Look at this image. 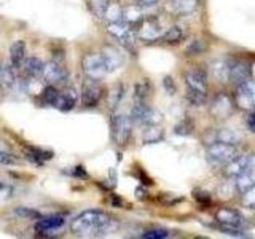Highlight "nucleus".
<instances>
[{
	"instance_id": "16",
	"label": "nucleus",
	"mask_w": 255,
	"mask_h": 239,
	"mask_svg": "<svg viewBox=\"0 0 255 239\" xmlns=\"http://www.w3.org/2000/svg\"><path fill=\"white\" fill-rule=\"evenodd\" d=\"M231 109H233V104H231V99L228 98V94L220 93L214 98L211 112L214 115L222 118V117H227L228 114H231Z\"/></svg>"
},
{
	"instance_id": "24",
	"label": "nucleus",
	"mask_w": 255,
	"mask_h": 239,
	"mask_svg": "<svg viewBox=\"0 0 255 239\" xmlns=\"http://www.w3.org/2000/svg\"><path fill=\"white\" fill-rule=\"evenodd\" d=\"M163 139V129L158 124H148L142 132V142L143 143H156Z\"/></svg>"
},
{
	"instance_id": "14",
	"label": "nucleus",
	"mask_w": 255,
	"mask_h": 239,
	"mask_svg": "<svg viewBox=\"0 0 255 239\" xmlns=\"http://www.w3.org/2000/svg\"><path fill=\"white\" fill-rule=\"evenodd\" d=\"M215 220L223 227L243 228V225H244V220L241 215H239V212L235 209H230V207H220L217 214H215Z\"/></svg>"
},
{
	"instance_id": "27",
	"label": "nucleus",
	"mask_w": 255,
	"mask_h": 239,
	"mask_svg": "<svg viewBox=\"0 0 255 239\" xmlns=\"http://www.w3.org/2000/svg\"><path fill=\"white\" fill-rule=\"evenodd\" d=\"M185 99L191 104V106L201 107V106H206V102H207V93L191 90V88H185Z\"/></svg>"
},
{
	"instance_id": "15",
	"label": "nucleus",
	"mask_w": 255,
	"mask_h": 239,
	"mask_svg": "<svg viewBox=\"0 0 255 239\" xmlns=\"http://www.w3.org/2000/svg\"><path fill=\"white\" fill-rule=\"evenodd\" d=\"M251 75H252V67L247 62H243V61L235 62L228 70V78L236 86L243 85L244 82H247V80H251Z\"/></svg>"
},
{
	"instance_id": "29",
	"label": "nucleus",
	"mask_w": 255,
	"mask_h": 239,
	"mask_svg": "<svg viewBox=\"0 0 255 239\" xmlns=\"http://www.w3.org/2000/svg\"><path fill=\"white\" fill-rule=\"evenodd\" d=\"M59 96H61V91L58 88L50 85V86H46L42 93V102L48 107H56V104L59 101Z\"/></svg>"
},
{
	"instance_id": "43",
	"label": "nucleus",
	"mask_w": 255,
	"mask_h": 239,
	"mask_svg": "<svg viewBox=\"0 0 255 239\" xmlns=\"http://www.w3.org/2000/svg\"><path fill=\"white\" fill-rule=\"evenodd\" d=\"M163 85H164V90L169 93V94H174L175 93V83H174V80L171 77H166L163 80Z\"/></svg>"
},
{
	"instance_id": "37",
	"label": "nucleus",
	"mask_w": 255,
	"mask_h": 239,
	"mask_svg": "<svg viewBox=\"0 0 255 239\" xmlns=\"http://www.w3.org/2000/svg\"><path fill=\"white\" fill-rule=\"evenodd\" d=\"M14 72L10 66H2L0 69V83L5 85V86H11L14 83Z\"/></svg>"
},
{
	"instance_id": "12",
	"label": "nucleus",
	"mask_w": 255,
	"mask_h": 239,
	"mask_svg": "<svg viewBox=\"0 0 255 239\" xmlns=\"http://www.w3.org/2000/svg\"><path fill=\"white\" fill-rule=\"evenodd\" d=\"M238 106L241 109H252L255 106V80H247L238 86Z\"/></svg>"
},
{
	"instance_id": "11",
	"label": "nucleus",
	"mask_w": 255,
	"mask_h": 239,
	"mask_svg": "<svg viewBox=\"0 0 255 239\" xmlns=\"http://www.w3.org/2000/svg\"><path fill=\"white\" fill-rule=\"evenodd\" d=\"M43 78H45V82H48L50 85L56 86V85H61L66 82V78H67V70L64 69L61 64L58 62H46L45 66H43Z\"/></svg>"
},
{
	"instance_id": "47",
	"label": "nucleus",
	"mask_w": 255,
	"mask_h": 239,
	"mask_svg": "<svg viewBox=\"0 0 255 239\" xmlns=\"http://www.w3.org/2000/svg\"><path fill=\"white\" fill-rule=\"evenodd\" d=\"M0 69H2V64H0Z\"/></svg>"
},
{
	"instance_id": "18",
	"label": "nucleus",
	"mask_w": 255,
	"mask_h": 239,
	"mask_svg": "<svg viewBox=\"0 0 255 239\" xmlns=\"http://www.w3.org/2000/svg\"><path fill=\"white\" fill-rule=\"evenodd\" d=\"M78 101V93L74 88H67L66 91H62L59 96V101L56 104V109H59L62 112H69L75 107V104Z\"/></svg>"
},
{
	"instance_id": "22",
	"label": "nucleus",
	"mask_w": 255,
	"mask_h": 239,
	"mask_svg": "<svg viewBox=\"0 0 255 239\" xmlns=\"http://www.w3.org/2000/svg\"><path fill=\"white\" fill-rule=\"evenodd\" d=\"M198 8V0H171V10L177 14H190Z\"/></svg>"
},
{
	"instance_id": "28",
	"label": "nucleus",
	"mask_w": 255,
	"mask_h": 239,
	"mask_svg": "<svg viewBox=\"0 0 255 239\" xmlns=\"http://www.w3.org/2000/svg\"><path fill=\"white\" fill-rule=\"evenodd\" d=\"M150 91H151V86H150V82L147 78L140 80L134 85V99L135 102H145V99L150 96Z\"/></svg>"
},
{
	"instance_id": "26",
	"label": "nucleus",
	"mask_w": 255,
	"mask_h": 239,
	"mask_svg": "<svg viewBox=\"0 0 255 239\" xmlns=\"http://www.w3.org/2000/svg\"><path fill=\"white\" fill-rule=\"evenodd\" d=\"M251 172H252V171L244 172V174L238 175V177H236L235 187H236V190H238L241 195H244L246 191H249L252 187H255V177H254V175H252Z\"/></svg>"
},
{
	"instance_id": "42",
	"label": "nucleus",
	"mask_w": 255,
	"mask_h": 239,
	"mask_svg": "<svg viewBox=\"0 0 255 239\" xmlns=\"http://www.w3.org/2000/svg\"><path fill=\"white\" fill-rule=\"evenodd\" d=\"M134 2L140 8H153V6L158 5L159 0H134Z\"/></svg>"
},
{
	"instance_id": "9",
	"label": "nucleus",
	"mask_w": 255,
	"mask_h": 239,
	"mask_svg": "<svg viewBox=\"0 0 255 239\" xmlns=\"http://www.w3.org/2000/svg\"><path fill=\"white\" fill-rule=\"evenodd\" d=\"M107 32L114 37L115 40H118L122 45L131 46L134 43V32L131 30L129 24H126L125 21H117V22H109L107 26Z\"/></svg>"
},
{
	"instance_id": "31",
	"label": "nucleus",
	"mask_w": 255,
	"mask_h": 239,
	"mask_svg": "<svg viewBox=\"0 0 255 239\" xmlns=\"http://www.w3.org/2000/svg\"><path fill=\"white\" fill-rule=\"evenodd\" d=\"M217 140L231 143V145H238V143H239V135H238L236 131L230 129V127H223V129H220L217 132Z\"/></svg>"
},
{
	"instance_id": "30",
	"label": "nucleus",
	"mask_w": 255,
	"mask_h": 239,
	"mask_svg": "<svg viewBox=\"0 0 255 239\" xmlns=\"http://www.w3.org/2000/svg\"><path fill=\"white\" fill-rule=\"evenodd\" d=\"M207 48H209L207 42H204L201 38H196V40H191V42L187 45L185 54L187 56H199V54H204L207 51Z\"/></svg>"
},
{
	"instance_id": "23",
	"label": "nucleus",
	"mask_w": 255,
	"mask_h": 239,
	"mask_svg": "<svg viewBox=\"0 0 255 239\" xmlns=\"http://www.w3.org/2000/svg\"><path fill=\"white\" fill-rule=\"evenodd\" d=\"M142 8L137 5H131V6H125L123 8V16L122 21H125L126 24H139L142 21Z\"/></svg>"
},
{
	"instance_id": "38",
	"label": "nucleus",
	"mask_w": 255,
	"mask_h": 239,
	"mask_svg": "<svg viewBox=\"0 0 255 239\" xmlns=\"http://www.w3.org/2000/svg\"><path fill=\"white\" fill-rule=\"evenodd\" d=\"M193 129H195V126H193V123H191V120H183L182 123H179L177 126H175L174 131L179 135H190Z\"/></svg>"
},
{
	"instance_id": "3",
	"label": "nucleus",
	"mask_w": 255,
	"mask_h": 239,
	"mask_svg": "<svg viewBox=\"0 0 255 239\" xmlns=\"http://www.w3.org/2000/svg\"><path fill=\"white\" fill-rule=\"evenodd\" d=\"M132 121L123 114H114L110 118V134L117 145H126L131 137Z\"/></svg>"
},
{
	"instance_id": "4",
	"label": "nucleus",
	"mask_w": 255,
	"mask_h": 239,
	"mask_svg": "<svg viewBox=\"0 0 255 239\" xmlns=\"http://www.w3.org/2000/svg\"><path fill=\"white\" fill-rule=\"evenodd\" d=\"M129 118H131V121L135 124L148 126V124H159L163 117L155 109L148 107L145 102H135V106L131 110Z\"/></svg>"
},
{
	"instance_id": "39",
	"label": "nucleus",
	"mask_w": 255,
	"mask_h": 239,
	"mask_svg": "<svg viewBox=\"0 0 255 239\" xmlns=\"http://www.w3.org/2000/svg\"><path fill=\"white\" fill-rule=\"evenodd\" d=\"M14 214L19 215V217H26V219H40V217H42V215H40L37 211L29 209V207H16Z\"/></svg>"
},
{
	"instance_id": "17",
	"label": "nucleus",
	"mask_w": 255,
	"mask_h": 239,
	"mask_svg": "<svg viewBox=\"0 0 255 239\" xmlns=\"http://www.w3.org/2000/svg\"><path fill=\"white\" fill-rule=\"evenodd\" d=\"M64 225V219L61 215H50V217H40L35 230L38 233H48V231H54Z\"/></svg>"
},
{
	"instance_id": "6",
	"label": "nucleus",
	"mask_w": 255,
	"mask_h": 239,
	"mask_svg": "<svg viewBox=\"0 0 255 239\" xmlns=\"http://www.w3.org/2000/svg\"><path fill=\"white\" fill-rule=\"evenodd\" d=\"M82 67H83V72H85V75L88 78L101 80L102 77L107 75V69H106V64H104L101 53L86 54L83 58V61H82Z\"/></svg>"
},
{
	"instance_id": "33",
	"label": "nucleus",
	"mask_w": 255,
	"mask_h": 239,
	"mask_svg": "<svg viewBox=\"0 0 255 239\" xmlns=\"http://www.w3.org/2000/svg\"><path fill=\"white\" fill-rule=\"evenodd\" d=\"M122 16H123V8L122 6H120L118 3H109L104 18H107L109 22H117V21H122Z\"/></svg>"
},
{
	"instance_id": "32",
	"label": "nucleus",
	"mask_w": 255,
	"mask_h": 239,
	"mask_svg": "<svg viewBox=\"0 0 255 239\" xmlns=\"http://www.w3.org/2000/svg\"><path fill=\"white\" fill-rule=\"evenodd\" d=\"M123 94H125L123 85H115L114 88H112L110 93H109V106H110V109H117L118 107V104H120V101H122Z\"/></svg>"
},
{
	"instance_id": "46",
	"label": "nucleus",
	"mask_w": 255,
	"mask_h": 239,
	"mask_svg": "<svg viewBox=\"0 0 255 239\" xmlns=\"http://www.w3.org/2000/svg\"><path fill=\"white\" fill-rule=\"evenodd\" d=\"M252 75H254V80H255V64L252 66Z\"/></svg>"
},
{
	"instance_id": "41",
	"label": "nucleus",
	"mask_w": 255,
	"mask_h": 239,
	"mask_svg": "<svg viewBox=\"0 0 255 239\" xmlns=\"http://www.w3.org/2000/svg\"><path fill=\"white\" fill-rule=\"evenodd\" d=\"M0 164H16V158L6 151L0 150Z\"/></svg>"
},
{
	"instance_id": "35",
	"label": "nucleus",
	"mask_w": 255,
	"mask_h": 239,
	"mask_svg": "<svg viewBox=\"0 0 255 239\" xmlns=\"http://www.w3.org/2000/svg\"><path fill=\"white\" fill-rule=\"evenodd\" d=\"M211 70H212V75L215 77V78H219L220 82H223L227 77H228V70H230V67L227 66L225 62L223 61H215L212 66H211Z\"/></svg>"
},
{
	"instance_id": "40",
	"label": "nucleus",
	"mask_w": 255,
	"mask_h": 239,
	"mask_svg": "<svg viewBox=\"0 0 255 239\" xmlns=\"http://www.w3.org/2000/svg\"><path fill=\"white\" fill-rule=\"evenodd\" d=\"M243 203L247 207H255V187H252L249 191H246L243 195Z\"/></svg>"
},
{
	"instance_id": "13",
	"label": "nucleus",
	"mask_w": 255,
	"mask_h": 239,
	"mask_svg": "<svg viewBox=\"0 0 255 239\" xmlns=\"http://www.w3.org/2000/svg\"><path fill=\"white\" fill-rule=\"evenodd\" d=\"M185 88L207 93V74L204 69L193 67L185 74Z\"/></svg>"
},
{
	"instance_id": "7",
	"label": "nucleus",
	"mask_w": 255,
	"mask_h": 239,
	"mask_svg": "<svg viewBox=\"0 0 255 239\" xmlns=\"http://www.w3.org/2000/svg\"><path fill=\"white\" fill-rule=\"evenodd\" d=\"M137 37L142 42H156L161 38V24L153 18H142L137 24Z\"/></svg>"
},
{
	"instance_id": "8",
	"label": "nucleus",
	"mask_w": 255,
	"mask_h": 239,
	"mask_svg": "<svg viewBox=\"0 0 255 239\" xmlns=\"http://www.w3.org/2000/svg\"><path fill=\"white\" fill-rule=\"evenodd\" d=\"M255 167V156L252 155H241V156H236L233 161H230L227 164V169L225 174L228 177H233L236 179L238 175H241L244 172H249Z\"/></svg>"
},
{
	"instance_id": "25",
	"label": "nucleus",
	"mask_w": 255,
	"mask_h": 239,
	"mask_svg": "<svg viewBox=\"0 0 255 239\" xmlns=\"http://www.w3.org/2000/svg\"><path fill=\"white\" fill-rule=\"evenodd\" d=\"M22 66H24V72H26L27 77L35 78V77L43 74V66H45V64L40 61L38 58H29V59L24 61Z\"/></svg>"
},
{
	"instance_id": "19",
	"label": "nucleus",
	"mask_w": 255,
	"mask_h": 239,
	"mask_svg": "<svg viewBox=\"0 0 255 239\" xmlns=\"http://www.w3.org/2000/svg\"><path fill=\"white\" fill-rule=\"evenodd\" d=\"M183 38H185V29L182 26H172L164 32L159 40L164 45H179L180 42H183Z\"/></svg>"
},
{
	"instance_id": "5",
	"label": "nucleus",
	"mask_w": 255,
	"mask_h": 239,
	"mask_svg": "<svg viewBox=\"0 0 255 239\" xmlns=\"http://www.w3.org/2000/svg\"><path fill=\"white\" fill-rule=\"evenodd\" d=\"M80 96H82V104L85 107H96L104 96V88L99 83V80L86 78L82 85Z\"/></svg>"
},
{
	"instance_id": "45",
	"label": "nucleus",
	"mask_w": 255,
	"mask_h": 239,
	"mask_svg": "<svg viewBox=\"0 0 255 239\" xmlns=\"http://www.w3.org/2000/svg\"><path fill=\"white\" fill-rule=\"evenodd\" d=\"M72 174H74L75 175V177H86V172H85V169H83V167L82 166H78V167H75V171L74 172H72Z\"/></svg>"
},
{
	"instance_id": "20",
	"label": "nucleus",
	"mask_w": 255,
	"mask_h": 239,
	"mask_svg": "<svg viewBox=\"0 0 255 239\" xmlns=\"http://www.w3.org/2000/svg\"><path fill=\"white\" fill-rule=\"evenodd\" d=\"M10 59L13 67H21L26 61V43L22 40L14 42L10 48Z\"/></svg>"
},
{
	"instance_id": "2",
	"label": "nucleus",
	"mask_w": 255,
	"mask_h": 239,
	"mask_svg": "<svg viewBox=\"0 0 255 239\" xmlns=\"http://www.w3.org/2000/svg\"><path fill=\"white\" fill-rule=\"evenodd\" d=\"M206 155H207V159H209V163L212 164H228L230 161H233L239 153H238L236 145L217 140V142H211V145L207 147Z\"/></svg>"
},
{
	"instance_id": "1",
	"label": "nucleus",
	"mask_w": 255,
	"mask_h": 239,
	"mask_svg": "<svg viewBox=\"0 0 255 239\" xmlns=\"http://www.w3.org/2000/svg\"><path fill=\"white\" fill-rule=\"evenodd\" d=\"M112 223L110 215L104 211L91 209L85 211L78 215V217L72 222L70 230L75 236L80 238H93L98 236L102 231H106Z\"/></svg>"
},
{
	"instance_id": "34",
	"label": "nucleus",
	"mask_w": 255,
	"mask_h": 239,
	"mask_svg": "<svg viewBox=\"0 0 255 239\" xmlns=\"http://www.w3.org/2000/svg\"><path fill=\"white\" fill-rule=\"evenodd\" d=\"M169 236H171L169 231H167L166 228H161V227L148 228L142 233V238H147V239H166Z\"/></svg>"
},
{
	"instance_id": "21",
	"label": "nucleus",
	"mask_w": 255,
	"mask_h": 239,
	"mask_svg": "<svg viewBox=\"0 0 255 239\" xmlns=\"http://www.w3.org/2000/svg\"><path fill=\"white\" fill-rule=\"evenodd\" d=\"M24 155H26L27 159H30L32 163L35 164H43L45 161L53 158V153L48 150H42V148H35V147H26L24 148Z\"/></svg>"
},
{
	"instance_id": "36",
	"label": "nucleus",
	"mask_w": 255,
	"mask_h": 239,
	"mask_svg": "<svg viewBox=\"0 0 255 239\" xmlns=\"http://www.w3.org/2000/svg\"><path fill=\"white\" fill-rule=\"evenodd\" d=\"M109 3H110L109 0H90V8L98 18H104Z\"/></svg>"
},
{
	"instance_id": "44",
	"label": "nucleus",
	"mask_w": 255,
	"mask_h": 239,
	"mask_svg": "<svg viewBox=\"0 0 255 239\" xmlns=\"http://www.w3.org/2000/svg\"><path fill=\"white\" fill-rule=\"evenodd\" d=\"M247 126H249V129H251L252 132H255V110L251 114L249 120H247Z\"/></svg>"
},
{
	"instance_id": "10",
	"label": "nucleus",
	"mask_w": 255,
	"mask_h": 239,
	"mask_svg": "<svg viewBox=\"0 0 255 239\" xmlns=\"http://www.w3.org/2000/svg\"><path fill=\"white\" fill-rule=\"evenodd\" d=\"M101 54H102L104 64H106L107 74H112V72H115L120 67H123L125 54L122 50H118V48H115V46H107V48H104Z\"/></svg>"
}]
</instances>
